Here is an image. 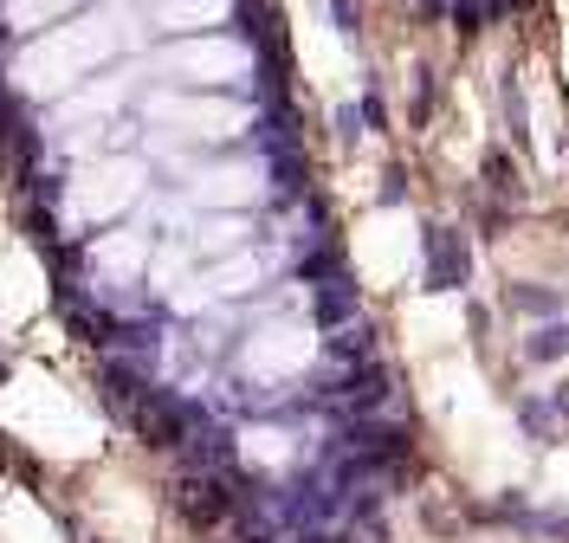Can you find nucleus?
Instances as JSON below:
<instances>
[{"instance_id":"f257e3e1","label":"nucleus","mask_w":569,"mask_h":543,"mask_svg":"<svg viewBox=\"0 0 569 543\" xmlns=\"http://www.w3.org/2000/svg\"><path fill=\"white\" fill-rule=\"evenodd\" d=\"M110 59H117V20L110 13H66V20H52V27H39L27 33V46L13 52V91L20 98H33V104H52V98H66L71 84H84L91 72H104Z\"/></svg>"},{"instance_id":"9b49d317","label":"nucleus","mask_w":569,"mask_h":543,"mask_svg":"<svg viewBox=\"0 0 569 543\" xmlns=\"http://www.w3.org/2000/svg\"><path fill=\"white\" fill-rule=\"evenodd\" d=\"M194 253H233V247H247L252 240V220L247 214H220L213 208V220H194Z\"/></svg>"},{"instance_id":"20e7f679","label":"nucleus","mask_w":569,"mask_h":543,"mask_svg":"<svg viewBox=\"0 0 569 543\" xmlns=\"http://www.w3.org/2000/svg\"><path fill=\"white\" fill-rule=\"evenodd\" d=\"M156 72L169 78V84H188V91H233V84H247L259 72V46L220 33V27H208V33H176L156 52Z\"/></svg>"},{"instance_id":"7ed1b4c3","label":"nucleus","mask_w":569,"mask_h":543,"mask_svg":"<svg viewBox=\"0 0 569 543\" xmlns=\"http://www.w3.org/2000/svg\"><path fill=\"white\" fill-rule=\"evenodd\" d=\"M142 117L169 143H201V149H227V143H240L247 130H259V110L247 98H233V91H188V84L156 91L142 104Z\"/></svg>"},{"instance_id":"1a4fd4ad","label":"nucleus","mask_w":569,"mask_h":543,"mask_svg":"<svg viewBox=\"0 0 569 543\" xmlns=\"http://www.w3.org/2000/svg\"><path fill=\"white\" fill-rule=\"evenodd\" d=\"M142 13L156 20V33H208L233 20V0H142Z\"/></svg>"},{"instance_id":"0eeeda50","label":"nucleus","mask_w":569,"mask_h":543,"mask_svg":"<svg viewBox=\"0 0 569 543\" xmlns=\"http://www.w3.org/2000/svg\"><path fill=\"white\" fill-rule=\"evenodd\" d=\"M181 194L194 208H220V214H247L272 194V162L266 155H213V162H194Z\"/></svg>"},{"instance_id":"423d86ee","label":"nucleus","mask_w":569,"mask_h":543,"mask_svg":"<svg viewBox=\"0 0 569 543\" xmlns=\"http://www.w3.org/2000/svg\"><path fill=\"white\" fill-rule=\"evenodd\" d=\"M71 265H84V291H91V298L130 304V291H137L142 272H149V233H137V227L98 233V240L71 247Z\"/></svg>"},{"instance_id":"f8f14e48","label":"nucleus","mask_w":569,"mask_h":543,"mask_svg":"<svg viewBox=\"0 0 569 543\" xmlns=\"http://www.w3.org/2000/svg\"><path fill=\"white\" fill-rule=\"evenodd\" d=\"M78 7H84V0H7V20H13V33H39V27L78 13Z\"/></svg>"},{"instance_id":"9d476101","label":"nucleus","mask_w":569,"mask_h":543,"mask_svg":"<svg viewBox=\"0 0 569 543\" xmlns=\"http://www.w3.org/2000/svg\"><path fill=\"white\" fill-rule=\"evenodd\" d=\"M266 272H272V259L252 253V240H247V247H233V253L220 259L201 285H208L213 298H247V291H266Z\"/></svg>"},{"instance_id":"39448f33","label":"nucleus","mask_w":569,"mask_h":543,"mask_svg":"<svg viewBox=\"0 0 569 543\" xmlns=\"http://www.w3.org/2000/svg\"><path fill=\"white\" fill-rule=\"evenodd\" d=\"M142 181H149V169H142L137 155L78 162L71 181H66V201H59V208H66V227H110V220L142 194Z\"/></svg>"},{"instance_id":"f03ea898","label":"nucleus","mask_w":569,"mask_h":543,"mask_svg":"<svg viewBox=\"0 0 569 543\" xmlns=\"http://www.w3.org/2000/svg\"><path fill=\"white\" fill-rule=\"evenodd\" d=\"M318 350H323L318 318L298 304V311H272L266 324H252L247 343L233 350V369H240L252 389H259V401L272 408V401H279V389L305 382V369L318 362Z\"/></svg>"},{"instance_id":"6e6552de","label":"nucleus","mask_w":569,"mask_h":543,"mask_svg":"<svg viewBox=\"0 0 569 543\" xmlns=\"http://www.w3.org/2000/svg\"><path fill=\"white\" fill-rule=\"evenodd\" d=\"M130 104V72H91L84 84H71L66 98H52V117H46V143H71L78 130H98L117 110Z\"/></svg>"}]
</instances>
